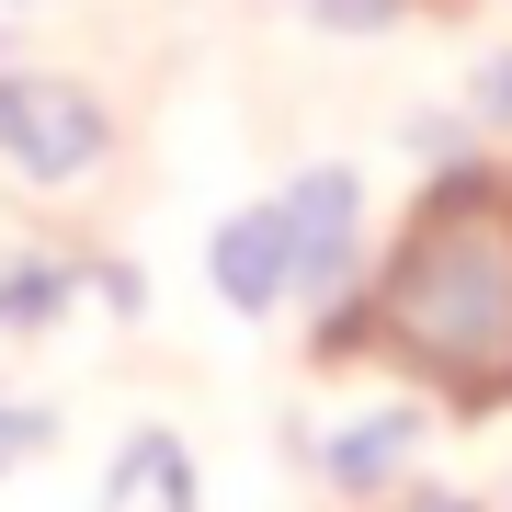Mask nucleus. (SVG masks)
Instances as JSON below:
<instances>
[{
    "instance_id": "1",
    "label": "nucleus",
    "mask_w": 512,
    "mask_h": 512,
    "mask_svg": "<svg viewBox=\"0 0 512 512\" xmlns=\"http://www.w3.org/2000/svg\"><path fill=\"white\" fill-rule=\"evenodd\" d=\"M365 342H387L399 365L467 387V399L512 387V183L467 171L421 205L365 308Z\"/></svg>"
},
{
    "instance_id": "2",
    "label": "nucleus",
    "mask_w": 512,
    "mask_h": 512,
    "mask_svg": "<svg viewBox=\"0 0 512 512\" xmlns=\"http://www.w3.org/2000/svg\"><path fill=\"white\" fill-rule=\"evenodd\" d=\"M114 148V114L80 92V80L57 69H0V160L23 171V183H80Z\"/></svg>"
},
{
    "instance_id": "3",
    "label": "nucleus",
    "mask_w": 512,
    "mask_h": 512,
    "mask_svg": "<svg viewBox=\"0 0 512 512\" xmlns=\"http://www.w3.org/2000/svg\"><path fill=\"white\" fill-rule=\"evenodd\" d=\"M421 444H433V410H353L342 433H319V444H308V456H319V490H330V501L376 512V501H399V490H410Z\"/></svg>"
},
{
    "instance_id": "4",
    "label": "nucleus",
    "mask_w": 512,
    "mask_h": 512,
    "mask_svg": "<svg viewBox=\"0 0 512 512\" xmlns=\"http://www.w3.org/2000/svg\"><path fill=\"white\" fill-rule=\"evenodd\" d=\"M285 228H296V296L342 308L353 296V239H365V183L353 171H308L285 194Z\"/></svg>"
},
{
    "instance_id": "5",
    "label": "nucleus",
    "mask_w": 512,
    "mask_h": 512,
    "mask_svg": "<svg viewBox=\"0 0 512 512\" xmlns=\"http://www.w3.org/2000/svg\"><path fill=\"white\" fill-rule=\"evenodd\" d=\"M205 285H217L239 319H274L285 296H296V228H285V205H239V217H217V239H205Z\"/></svg>"
},
{
    "instance_id": "6",
    "label": "nucleus",
    "mask_w": 512,
    "mask_h": 512,
    "mask_svg": "<svg viewBox=\"0 0 512 512\" xmlns=\"http://www.w3.org/2000/svg\"><path fill=\"white\" fill-rule=\"evenodd\" d=\"M92 512H194V444L183 433H126L114 444V467H103V501Z\"/></svg>"
},
{
    "instance_id": "7",
    "label": "nucleus",
    "mask_w": 512,
    "mask_h": 512,
    "mask_svg": "<svg viewBox=\"0 0 512 512\" xmlns=\"http://www.w3.org/2000/svg\"><path fill=\"white\" fill-rule=\"evenodd\" d=\"M80 285H92V274H80V262H57V251H23V262H0V330L23 342V330L69 319V308H80Z\"/></svg>"
},
{
    "instance_id": "8",
    "label": "nucleus",
    "mask_w": 512,
    "mask_h": 512,
    "mask_svg": "<svg viewBox=\"0 0 512 512\" xmlns=\"http://www.w3.org/2000/svg\"><path fill=\"white\" fill-rule=\"evenodd\" d=\"M46 444H57V410H46V399H12V387H0V478H12V467H35Z\"/></svg>"
},
{
    "instance_id": "9",
    "label": "nucleus",
    "mask_w": 512,
    "mask_h": 512,
    "mask_svg": "<svg viewBox=\"0 0 512 512\" xmlns=\"http://www.w3.org/2000/svg\"><path fill=\"white\" fill-rule=\"evenodd\" d=\"M308 12L330 23V35H376V23H399L410 0H308Z\"/></svg>"
},
{
    "instance_id": "10",
    "label": "nucleus",
    "mask_w": 512,
    "mask_h": 512,
    "mask_svg": "<svg viewBox=\"0 0 512 512\" xmlns=\"http://www.w3.org/2000/svg\"><path fill=\"white\" fill-rule=\"evenodd\" d=\"M478 114H490V126H512V57L490 69V92H478Z\"/></svg>"
},
{
    "instance_id": "11",
    "label": "nucleus",
    "mask_w": 512,
    "mask_h": 512,
    "mask_svg": "<svg viewBox=\"0 0 512 512\" xmlns=\"http://www.w3.org/2000/svg\"><path fill=\"white\" fill-rule=\"evenodd\" d=\"M410 512H478L467 490H410Z\"/></svg>"
}]
</instances>
